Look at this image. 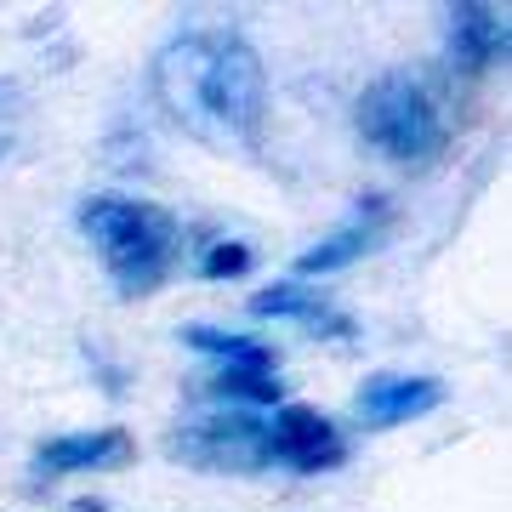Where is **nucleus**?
<instances>
[{"mask_svg": "<svg viewBox=\"0 0 512 512\" xmlns=\"http://www.w3.org/2000/svg\"><path fill=\"white\" fill-rule=\"evenodd\" d=\"M154 109L205 148H256L268 114V69L239 29L171 35L148 63Z\"/></svg>", "mask_w": 512, "mask_h": 512, "instance_id": "1", "label": "nucleus"}, {"mask_svg": "<svg viewBox=\"0 0 512 512\" xmlns=\"http://www.w3.org/2000/svg\"><path fill=\"white\" fill-rule=\"evenodd\" d=\"M80 234L92 239V251L103 256L114 291L120 296H148L160 291L177 245H183V222L148 200H126V194H92L80 200Z\"/></svg>", "mask_w": 512, "mask_h": 512, "instance_id": "2", "label": "nucleus"}, {"mask_svg": "<svg viewBox=\"0 0 512 512\" xmlns=\"http://www.w3.org/2000/svg\"><path fill=\"white\" fill-rule=\"evenodd\" d=\"M353 120H359V137L376 154H387L393 165H410V171L444 160V148H450L444 109L433 103V92L421 86L416 74H404V69L376 74L359 92V103H353Z\"/></svg>", "mask_w": 512, "mask_h": 512, "instance_id": "3", "label": "nucleus"}, {"mask_svg": "<svg viewBox=\"0 0 512 512\" xmlns=\"http://www.w3.org/2000/svg\"><path fill=\"white\" fill-rule=\"evenodd\" d=\"M171 461L194 473H262L274 467V433L251 410H217L171 433Z\"/></svg>", "mask_w": 512, "mask_h": 512, "instance_id": "4", "label": "nucleus"}, {"mask_svg": "<svg viewBox=\"0 0 512 512\" xmlns=\"http://www.w3.org/2000/svg\"><path fill=\"white\" fill-rule=\"evenodd\" d=\"M268 433H274V467H291V473H330V467L348 461L342 427L319 416L313 404H279Z\"/></svg>", "mask_w": 512, "mask_h": 512, "instance_id": "5", "label": "nucleus"}, {"mask_svg": "<svg viewBox=\"0 0 512 512\" xmlns=\"http://www.w3.org/2000/svg\"><path fill=\"white\" fill-rule=\"evenodd\" d=\"M439 404H444L439 376H370L353 393V421L365 433H382V427H404V421L433 416Z\"/></svg>", "mask_w": 512, "mask_h": 512, "instance_id": "6", "label": "nucleus"}, {"mask_svg": "<svg viewBox=\"0 0 512 512\" xmlns=\"http://www.w3.org/2000/svg\"><path fill=\"white\" fill-rule=\"evenodd\" d=\"M137 456V439L126 427H92V433H57L35 444V473L63 478V473H109Z\"/></svg>", "mask_w": 512, "mask_h": 512, "instance_id": "7", "label": "nucleus"}, {"mask_svg": "<svg viewBox=\"0 0 512 512\" xmlns=\"http://www.w3.org/2000/svg\"><path fill=\"white\" fill-rule=\"evenodd\" d=\"M245 313H251V319H296V325L308 330V336H319V342H353V336H359V325H353L330 296L308 291V285H296V279H279L268 291H256L251 302H245Z\"/></svg>", "mask_w": 512, "mask_h": 512, "instance_id": "8", "label": "nucleus"}, {"mask_svg": "<svg viewBox=\"0 0 512 512\" xmlns=\"http://www.w3.org/2000/svg\"><path fill=\"white\" fill-rule=\"evenodd\" d=\"M444 35H450V57H456V69H467V74H484V69H495V63H507V57H512L507 12L478 6V0H461V6L444 12Z\"/></svg>", "mask_w": 512, "mask_h": 512, "instance_id": "9", "label": "nucleus"}, {"mask_svg": "<svg viewBox=\"0 0 512 512\" xmlns=\"http://www.w3.org/2000/svg\"><path fill=\"white\" fill-rule=\"evenodd\" d=\"M387 200L382 194H365V200L353 205V217L336 228L330 239H319V245H308V251L296 256V274L302 279H319V274H336V268H348V262H359L365 251H376L387 234Z\"/></svg>", "mask_w": 512, "mask_h": 512, "instance_id": "10", "label": "nucleus"}, {"mask_svg": "<svg viewBox=\"0 0 512 512\" xmlns=\"http://www.w3.org/2000/svg\"><path fill=\"white\" fill-rule=\"evenodd\" d=\"M177 342L194 348V353H211L222 370H256V376H274V370H279V348L256 342V336L217 330V325H188V330H177Z\"/></svg>", "mask_w": 512, "mask_h": 512, "instance_id": "11", "label": "nucleus"}, {"mask_svg": "<svg viewBox=\"0 0 512 512\" xmlns=\"http://www.w3.org/2000/svg\"><path fill=\"white\" fill-rule=\"evenodd\" d=\"M205 399L222 404H285V387L279 376H256V370H222L205 382Z\"/></svg>", "mask_w": 512, "mask_h": 512, "instance_id": "12", "label": "nucleus"}, {"mask_svg": "<svg viewBox=\"0 0 512 512\" xmlns=\"http://www.w3.org/2000/svg\"><path fill=\"white\" fill-rule=\"evenodd\" d=\"M256 268V251L245 239H217V245H205V256L194 262V274L200 279H239Z\"/></svg>", "mask_w": 512, "mask_h": 512, "instance_id": "13", "label": "nucleus"}, {"mask_svg": "<svg viewBox=\"0 0 512 512\" xmlns=\"http://www.w3.org/2000/svg\"><path fill=\"white\" fill-rule=\"evenodd\" d=\"M23 114H29L23 86L18 80H0V165L12 160V148H18V137H23Z\"/></svg>", "mask_w": 512, "mask_h": 512, "instance_id": "14", "label": "nucleus"}]
</instances>
